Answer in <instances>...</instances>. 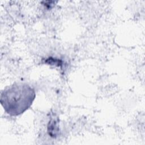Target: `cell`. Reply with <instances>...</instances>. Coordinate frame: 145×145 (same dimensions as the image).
Listing matches in <instances>:
<instances>
[{
    "instance_id": "obj_1",
    "label": "cell",
    "mask_w": 145,
    "mask_h": 145,
    "mask_svg": "<svg viewBox=\"0 0 145 145\" xmlns=\"http://www.w3.org/2000/svg\"><path fill=\"white\" fill-rule=\"evenodd\" d=\"M35 97V91L29 84L15 83L1 92L0 101L7 114L15 116L26 111Z\"/></svg>"
}]
</instances>
